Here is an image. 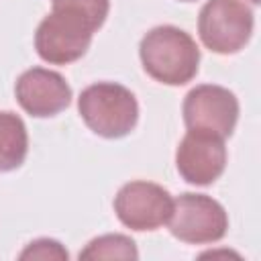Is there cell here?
Masks as SVG:
<instances>
[{"mask_svg":"<svg viewBox=\"0 0 261 261\" xmlns=\"http://www.w3.org/2000/svg\"><path fill=\"white\" fill-rule=\"evenodd\" d=\"M139 57L147 75L165 86L192 82L200 67V47L190 33L173 24H159L145 33Z\"/></svg>","mask_w":261,"mask_h":261,"instance_id":"obj_1","label":"cell"},{"mask_svg":"<svg viewBox=\"0 0 261 261\" xmlns=\"http://www.w3.org/2000/svg\"><path fill=\"white\" fill-rule=\"evenodd\" d=\"M77 112L86 126L104 139H122L139 122V102L135 94L116 82H98L82 90Z\"/></svg>","mask_w":261,"mask_h":261,"instance_id":"obj_2","label":"cell"},{"mask_svg":"<svg viewBox=\"0 0 261 261\" xmlns=\"http://www.w3.org/2000/svg\"><path fill=\"white\" fill-rule=\"evenodd\" d=\"M98 27L80 10L55 6L35 31V49L51 65H67L86 55Z\"/></svg>","mask_w":261,"mask_h":261,"instance_id":"obj_3","label":"cell"},{"mask_svg":"<svg viewBox=\"0 0 261 261\" xmlns=\"http://www.w3.org/2000/svg\"><path fill=\"white\" fill-rule=\"evenodd\" d=\"M253 27V10L245 0H206L198 14L200 41L218 55H232L245 49Z\"/></svg>","mask_w":261,"mask_h":261,"instance_id":"obj_4","label":"cell"},{"mask_svg":"<svg viewBox=\"0 0 261 261\" xmlns=\"http://www.w3.org/2000/svg\"><path fill=\"white\" fill-rule=\"evenodd\" d=\"M169 232L188 245L218 243L228 232V214L224 206L206 194L186 192L173 200L167 220Z\"/></svg>","mask_w":261,"mask_h":261,"instance_id":"obj_5","label":"cell"},{"mask_svg":"<svg viewBox=\"0 0 261 261\" xmlns=\"http://www.w3.org/2000/svg\"><path fill=\"white\" fill-rule=\"evenodd\" d=\"M239 98L224 86L200 84L192 88L181 104L184 124L188 130L208 133L228 139L239 120Z\"/></svg>","mask_w":261,"mask_h":261,"instance_id":"obj_6","label":"cell"},{"mask_svg":"<svg viewBox=\"0 0 261 261\" xmlns=\"http://www.w3.org/2000/svg\"><path fill=\"white\" fill-rule=\"evenodd\" d=\"M114 214L130 230H157L167 224L173 198L171 194L153 181L135 179L124 184L114 196Z\"/></svg>","mask_w":261,"mask_h":261,"instance_id":"obj_7","label":"cell"},{"mask_svg":"<svg viewBox=\"0 0 261 261\" xmlns=\"http://www.w3.org/2000/svg\"><path fill=\"white\" fill-rule=\"evenodd\" d=\"M14 96L27 114L35 118H51L69 106L73 92L59 71L31 67L18 75Z\"/></svg>","mask_w":261,"mask_h":261,"instance_id":"obj_8","label":"cell"},{"mask_svg":"<svg viewBox=\"0 0 261 261\" xmlns=\"http://www.w3.org/2000/svg\"><path fill=\"white\" fill-rule=\"evenodd\" d=\"M226 159L224 139L208 133L188 130L175 149L177 173L192 186L214 184L224 173Z\"/></svg>","mask_w":261,"mask_h":261,"instance_id":"obj_9","label":"cell"},{"mask_svg":"<svg viewBox=\"0 0 261 261\" xmlns=\"http://www.w3.org/2000/svg\"><path fill=\"white\" fill-rule=\"evenodd\" d=\"M27 153L29 133L24 120L10 110H0V173L18 169Z\"/></svg>","mask_w":261,"mask_h":261,"instance_id":"obj_10","label":"cell"},{"mask_svg":"<svg viewBox=\"0 0 261 261\" xmlns=\"http://www.w3.org/2000/svg\"><path fill=\"white\" fill-rule=\"evenodd\" d=\"M139 251L130 237L126 234H102L92 239L86 249L80 251V259H137Z\"/></svg>","mask_w":261,"mask_h":261,"instance_id":"obj_11","label":"cell"},{"mask_svg":"<svg viewBox=\"0 0 261 261\" xmlns=\"http://www.w3.org/2000/svg\"><path fill=\"white\" fill-rule=\"evenodd\" d=\"M51 4H53V8L55 6H65V8L80 10L98 29L104 24V20L110 12V0H51Z\"/></svg>","mask_w":261,"mask_h":261,"instance_id":"obj_12","label":"cell"},{"mask_svg":"<svg viewBox=\"0 0 261 261\" xmlns=\"http://www.w3.org/2000/svg\"><path fill=\"white\" fill-rule=\"evenodd\" d=\"M18 257L20 259H59V261H65L69 257V253L55 239H37L33 243H29Z\"/></svg>","mask_w":261,"mask_h":261,"instance_id":"obj_13","label":"cell"},{"mask_svg":"<svg viewBox=\"0 0 261 261\" xmlns=\"http://www.w3.org/2000/svg\"><path fill=\"white\" fill-rule=\"evenodd\" d=\"M249 2H251V4H259L261 0H249Z\"/></svg>","mask_w":261,"mask_h":261,"instance_id":"obj_14","label":"cell"},{"mask_svg":"<svg viewBox=\"0 0 261 261\" xmlns=\"http://www.w3.org/2000/svg\"><path fill=\"white\" fill-rule=\"evenodd\" d=\"M179 2H194V0H179Z\"/></svg>","mask_w":261,"mask_h":261,"instance_id":"obj_15","label":"cell"}]
</instances>
